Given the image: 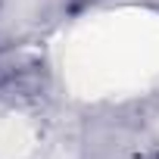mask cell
<instances>
[{
	"mask_svg": "<svg viewBox=\"0 0 159 159\" xmlns=\"http://www.w3.org/2000/svg\"><path fill=\"white\" fill-rule=\"evenodd\" d=\"M75 3H94V0H75Z\"/></svg>",
	"mask_w": 159,
	"mask_h": 159,
	"instance_id": "6da1fadb",
	"label": "cell"
},
{
	"mask_svg": "<svg viewBox=\"0 0 159 159\" xmlns=\"http://www.w3.org/2000/svg\"><path fill=\"white\" fill-rule=\"evenodd\" d=\"M150 159H159V156H150Z\"/></svg>",
	"mask_w": 159,
	"mask_h": 159,
	"instance_id": "7a4b0ae2",
	"label": "cell"
}]
</instances>
